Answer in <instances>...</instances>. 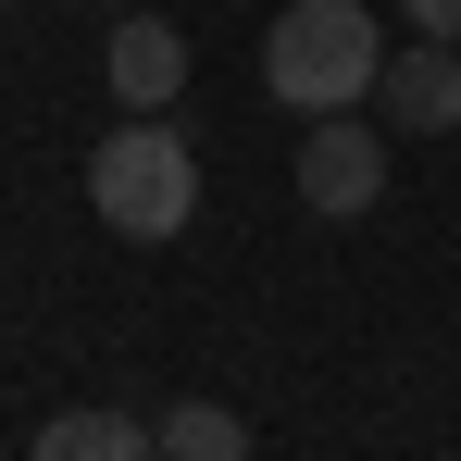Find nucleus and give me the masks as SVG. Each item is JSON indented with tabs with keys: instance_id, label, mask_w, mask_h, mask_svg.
I'll list each match as a JSON object with an SVG mask.
<instances>
[{
	"instance_id": "obj_5",
	"label": "nucleus",
	"mask_w": 461,
	"mask_h": 461,
	"mask_svg": "<svg viewBox=\"0 0 461 461\" xmlns=\"http://www.w3.org/2000/svg\"><path fill=\"white\" fill-rule=\"evenodd\" d=\"M386 138H449L461 125V50L449 38H411V50H399V63H386Z\"/></svg>"
},
{
	"instance_id": "obj_2",
	"label": "nucleus",
	"mask_w": 461,
	"mask_h": 461,
	"mask_svg": "<svg viewBox=\"0 0 461 461\" xmlns=\"http://www.w3.org/2000/svg\"><path fill=\"white\" fill-rule=\"evenodd\" d=\"M87 200H100L113 237L162 249V237H187V212H200V150H187L162 113H125V125L87 150Z\"/></svg>"
},
{
	"instance_id": "obj_1",
	"label": "nucleus",
	"mask_w": 461,
	"mask_h": 461,
	"mask_svg": "<svg viewBox=\"0 0 461 461\" xmlns=\"http://www.w3.org/2000/svg\"><path fill=\"white\" fill-rule=\"evenodd\" d=\"M262 87L287 100V113H349L362 87H386V38L362 0H287L275 25H262Z\"/></svg>"
},
{
	"instance_id": "obj_3",
	"label": "nucleus",
	"mask_w": 461,
	"mask_h": 461,
	"mask_svg": "<svg viewBox=\"0 0 461 461\" xmlns=\"http://www.w3.org/2000/svg\"><path fill=\"white\" fill-rule=\"evenodd\" d=\"M386 200V125H349V113H324L300 138V212L324 225H349V212H375Z\"/></svg>"
},
{
	"instance_id": "obj_7",
	"label": "nucleus",
	"mask_w": 461,
	"mask_h": 461,
	"mask_svg": "<svg viewBox=\"0 0 461 461\" xmlns=\"http://www.w3.org/2000/svg\"><path fill=\"white\" fill-rule=\"evenodd\" d=\"M150 437H162V461H249V424H237L225 399H175Z\"/></svg>"
},
{
	"instance_id": "obj_8",
	"label": "nucleus",
	"mask_w": 461,
	"mask_h": 461,
	"mask_svg": "<svg viewBox=\"0 0 461 461\" xmlns=\"http://www.w3.org/2000/svg\"><path fill=\"white\" fill-rule=\"evenodd\" d=\"M399 13H411V38H449L461 50V0H399Z\"/></svg>"
},
{
	"instance_id": "obj_4",
	"label": "nucleus",
	"mask_w": 461,
	"mask_h": 461,
	"mask_svg": "<svg viewBox=\"0 0 461 461\" xmlns=\"http://www.w3.org/2000/svg\"><path fill=\"white\" fill-rule=\"evenodd\" d=\"M100 76H113L125 113H162V100L187 87V38L162 25L150 0H125V13H113V38H100Z\"/></svg>"
},
{
	"instance_id": "obj_6",
	"label": "nucleus",
	"mask_w": 461,
	"mask_h": 461,
	"mask_svg": "<svg viewBox=\"0 0 461 461\" xmlns=\"http://www.w3.org/2000/svg\"><path fill=\"white\" fill-rule=\"evenodd\" d=\"M25 461H162V437L138 424V411H113V399H100V411H50Z\"/></svg>"
}]
</instances>
